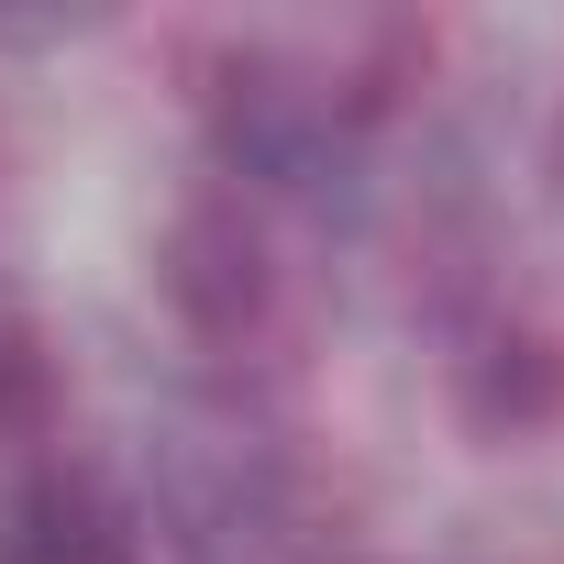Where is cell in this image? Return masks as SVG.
I'll return each instance as SVG.
<instances>
[{
  "mask_svg": "<svg viewBox=\"0 0 564 564\" xmlns=\"http://www.w3.org/2000/svg\"><path fill=\"white\" fill-rule=\"evenodd\" d=\"M199 122H210L221 188H243V199H333V188H355V166H366L377 100H366L344 67L243 45V56L210 67Z\"/></svg>",
  "mask_w": 564,
  "mask_h": 564,
  "instance_id": "cell-1",
  "label": "cell"
},
{
  "mask_svg": "<svg viewBox=\"0 0 564 564\" xmlns=\"http://www.w3.org/2000/svg\"><path fill=\"white\" fill-rule=\"evenodd\" d=\"M289 509V454L243 399H188L155 432V520L188 553H243Z\"/></svg>",
  "mask_w": 564,
  "mask_h": 564,
  "instance_id": "cell-2",
  "label": "cell"
},
{
  "mask_svg": "<svg viewBox=\"0 0 564 564\" xmlns=\"http://www.w3.org/2000/svg\"><path fill=\"white\" fill-rule=\"evenodd\" d=\"M0 322H12V300H0Z\"/></svg>",
  "mask_w": 564,
  "mask_h": 564,
  "instance_id": "cell-6",
  "label": "cell"
},
{
  "mask_svg": "<svg viewBox=\"0 0 564 564\" xmlns=\"http://www.w3.org/2000/svg\"><path fill=\"white\" fill-rule=\"evenodd\" d=\"M0 564H144V520L100 465L23 454V476L0 487Z\"/></svg>",
  "mask_w": 564,
  "mask_h": 564,
  "instance_id": "cell-4",
  "label": "cell"
},
{
  "mask_svg": "<svg viewBox=\"0 0 564 564\" xmlns=\"http://www.w3.org/2000/svg\"><path fill=\"white\" fill-rule=\"evenodd\" d=\"M155 289H166V311H177L188 344H210V355L254 344L265 311H276V243H265V210H254L243 188H221V177L188 188V199L166 210V232H155Z\"/></svg>",
  "mask_w": 564,
  "mask_h": 564,
  "instance_id": "cell-3",
  "label": "cell"
},
{
  "mask_svg": "<svg viewBox=\"0 0 564 564\" xmlns=\"http://www.w3.org/2000/svg\"><path fill=\"white\" fill-rule=\"evenodd\" d=\"M454 410H465V432H487V443L553 432V421H564V344H553L542 322H520V311L476 322V333L454 344Z\"/></svg>",
  "mask_w": 564,
  "mask_h": 564,
  "instance_id": "cell-5",
  "label": "cell"
}]
</instances>
